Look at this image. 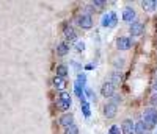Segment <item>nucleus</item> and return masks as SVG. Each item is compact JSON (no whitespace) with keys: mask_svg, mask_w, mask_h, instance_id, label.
<instances>
[{"mask_svg":"<svg viewBox=\"0 0 157 134\" xmlns=\"http://www.w3.org/2000/svg\"><path fill=\"white\" fill-rule=\"evenodd\" d=\"M148 126H146V123L143 122V120H138V122L135 123V134H146L148 132Z\"/></svg>","mask_w":157,"mask_h":134,"instance_id":"nucleus-13","label":"nucleus"},{"mask_svg":"<svg viewBox=\"0 0 157 134\" xmlns=\"http://www.w3.org/2000/svg\"><path fill=\"white\" fill-rule=\"evenodd\" d=\"M69 48H71V45H69V42H68V41L60 42V44L57 45V55H58V56H64V55H68V53H69Z\"/></svg>","mask_w":157,"mask_h":134,"instance_id":"nucleus-10","label":"nucleus"},{"mask_svg":"<svg viewBox=\"0 0 157 134\" xmlns=\"http://www.w3.org/2000/svg\"><path fill=\"white\" fill-rule=\"evenodd\" d=\"M77 23L78 26H82V30H90L93 26V17L90 14H80L77 17Z\"/></svg>","mask_w":157,"mask_h":134,"instance_id":"nucleus-4","label":"nucleus"},{"mask_svg":"<svg viewBox=\"0 0 157 134\" xmlns=\"http://www.w3.org/2000/svg\"><path fill=\"white\" fill-rule=\"evenodd\" d=\"M123 81V75L120 73V72H112V75H110V83L112 84H120Z\"/></svg>","mask_w":157,"mask_h":134,"instance_id":"nucleus-16","label":"nucleus"},{"mask_svg":"<svg viewBox=\"0 0 157 134\" xmlns=\"http://www.w3.org/2000/svg\"><path fill=\"white\" fill-rule=\"evenodd\" d=\"M66 84H68V81L64 78H61V76H55L54 78V86L58 89V90H63L64 87H66Z\"/></svg>","mask_w":157,"mask_h":134,"instance_id":"nucleus-14","label":"nucleus"},{"mask_svg":"<svg viewBox=\"0 0 157 134\" xmlns=\"http://www.w3.org/2000/svg\"><path fill=\"white\" fill-rule=\"evenodd\" d=\"M154 2H155V8H157V0H154Z\"/></svg>","mask_w":157,"mask_h":134,"instance_id":"nucleus-32","label":"nucleus"},{"mask_svg":"<svg viewBox=\"0 0 157 134\" xmlns=\"http://www.w3.org/2000/svg\"><path fill=\"white\" fill-rule=\"evenodd\" d=\"M146 134H148V132H146Z\"/></svg>","mask_w":157,"mask_h":134,"instance_id":"nucleus-33","label":"nucleus"},{"mask_svg":"<svg viewBox=\"0 0 157 134\" xmlns=\"http://www.w3.org/2000/svg\"><path fill=\"white\" fill-rule=\"evenodd\" d=\"M75 48H77L78 51H83V50H85V42H83V41H77Z\"/></svg>","mask_w":157,"mask_h":134,"instance_id":"nucleus-27","label":"nucleus"},{"mask_svg":"<svg viewBox=\"0 0 157 134\" xmlns=\"http://www.w3.org/2000/svg\"><path fill=\"white\" fill-rule=\"evenodd\" d=\"M85 95H86L88 98H91V97L94 95V93H93V90H91V89H85Z\"/></svg>","mask_w":157,"mask_h":134,"instance_id":"nucleus-29","label":"nucleus"},{"mask_svg":"<svg viewBox=\"0 0 157 134\" xmlns=\"http://www.w3.org/2000/svg\"><path fill=\"white\" fill-rule=\"evenodd\" d=\"M123 20L127 22V23H134L137 22V12L132 6H126L123 9Z\"/></svg>","mask_w":157,"mask_h":134,"instance_id":"nucleus-3","label":"nucleus"},{"mask_svg":"<svg viewBox=\"0 0 157 134\" xmlns=\"http://www.w3.org/2000/svg\"><path fill=\"white\" fill-rule=\"evenodd\" d=\"M58 108L61 109V111H69V108H71V101H58Z\"/></svg>","mask_w":157,"mask_h":134,"instance_id":"nucleus-20","label":"nucleus"},{"mask_svg":"<svg viewBox=\"0 0 157 134\" xmlns=\"http://www.w3.org/2000/svg\"><path fill=\"white\" fill-rule=\"evenodd\" d=\"M154 89H155V92H157V78H155V81H154Z\"/></svg>","mask_w":157,"mask_h":134,"instance_id":"nucleus-31","label":"nucleus"},{"mask_svg":"<svg viewBox=\"0 0 157 134\" xmlns=\"http://www.w3.org/2000/svg\"><path fill=\"white\" fill-rule=\"evenodd\" d=\"M75 84H78V86L83 89L85 84H86V75H85V73H78V75H77V81H75Z\"/></svg>","mask_w":157,"mask_h":134,"instance_id":"nucleus-19","label":"nucleus"},{"mask_svg":"<svg viewBox=\"0 0 157 134\" xmlns=\"http://www.w3.org/2000/svg\"><path fill=\"white\" fill-rule=\"evenodd\" d=\"M60 100L61 101H71V95H69L68 92H61L60 93Z\"/></svg>","mask_w":157,"mask_h":134,"instance_id":"nucleus-26","label":"nucleus"},{"mask_svg":"<svg viewBox=\"0 0 157 134\" xmlns=\"http://www.w3.org/2000/svg\"><path fill=\"white\" fill-rule=\"evenodd\" d=\"M74 92H75V95H77L78 98L85 97V95H83V89H82L80 86H78V84H75V86H74Z\"/></svg>","mask_w":157,"mask_h":134,"instance_id":"nucleus-23","label":"nucleus"},{"mask_svg":"<svg viewBox=\"0 0 157 134\" xmlns=\"http://www.w3.org/2000/svg\"><path fill=\"white\" fill-rule=\"evenodd\" d=\"M60 125L64 128H69L71 125H74V115L72 114H63L60 117Z\"/></svg>","mask_w":157,"mask_h":134,"instance_id":"nucleus-11","label":"nucleus"},{"mask_svg":"<svg viewBox=\"0 0 157 134\" xmlns=\"http://www.w3.org/2000/svg\"><path fill=\"white\" fill-rule=\"evenodd\" d=\"M116 20H118L116 12H115V11H110V12H107V14H104L101 23H102V26H107V28H110V26H115V25H116Z\"/></svg>","mask_w":157,"mask_h":134,"instance_id":"nucleus-2","label":"nucleus"},{"mask_svg":"<svg viewBox=\"0 0 157 134\" xmlns=\"http://www.w3.org/2000/svg\"><path fill=\"white\" fill-rule=\"evenodd\" d=\"M121 134H135V123L130 118L123 120V123H121Z\"/></svg>","mask_w":157,"mask_h":134,"instance_id":"nucleus-8","label":"nucleus"},{"mask_svg":"<svg viewBox=\"0 0 157 134\" xmlns=\"http://www.w3.org/2000/svg\"><path fill=\"white\" fill-rule=\"evenodd\" d=\"M110 101H112L113 104H116V106H118V104L121 103V95H118V93H115V95L110 98Z\"/></svg>","mask_w":157,"mask_h":134,"instance_id":"nucleus-25","label":"nucleus"},{"mask_svg":"<svg viewBox=\"0 0 157 134\" xmlns=\"http://www.w3.org/2000/svg\"><path fill=\"white\" fill-rule=\"evenodd\" d=\"M63 33H64V37H66L69 42H71V41H77V31L72 28V26H66Z\"/></svg>","mask_w":157,"mask_h":134,"instance_id":"nucleus-12","label":"nucleus"},{"mask_svg":"<svg viewBox=\"0 0 157 134\" xmlns=\"http://www.w3.org/2000/svg\"><path fill=\"white\" fill-rule=\"evenodd\" d=\"M85 69H86V70H93V69H94V64H91V62L86 64V65H85Z\"/></svg>","mask_w":157,"mask_h":134,"instance_id":"nucleus-30","label":"nucleus"},{"mask_svg":"<svg viewBox=\"0 0 157 134\" xmlns=\"http://www.w3.org/2000/svg\"><path fill=\"white\" fill-rule=\"evenodd\" d=\"M141 8L145 11H154L155 9V2H154V0H143V2H141Z\"/></svg>","mask_w":157,"mask_h":134,"instance_id":"nucleus-15","label":"nucleus"},{"mask_svg":"<svg viewBox=\"0 0 157 134\" xmlns=\"http://www.w3.org/2000/svg\"><path fill=\"white\" fill-rule=\"evenodd\" d=\"M64 134H78V128L75 125H71L69 128L64 129Z\"/></svg>","mask_w":157,"mask_h":134,"instance_id":"nucleus-22","label":"nucleus"},{"mask_svg":"<svg viewBox=\"0 0 157 134\" xmlns=\"http://www.w3.org/2000/svg\"><path fill=\"white\" fill-rule=\"evenodd\" d=\"M109 134H121V129H120V126H118V125H113V126H110V129H109Z\"/></svg>","mask_w":157,"mask_h":134,"instance_id":"nucleus-24","label":"nucleus"},{"mask_svg":"<svg viewBox=\"0 0 157 134\" xmlns=\"http://www.w3.org/2000/svg\"><path fill=\"white\" fill-rule=\"evenodd\" d=\"M151 104H154V106H157V92L154 93V95L151 97Z\"/></svg>","mask_w":157,"mask_h":134,"instance_id":"nucleus-28","label":"nucleus"},{"mask_svg":"<svg viewBox=\"0 0 157 134\" xmlns=\"http://www.w3.org/2000/svg\"><path fill=\"white\" fill-rule=\"evenodd\" d=\"M132 39L127 37V36H121V37H118V41H116V48L118 50H121V51H126L129 50L130 47H132Z\"/></svg>","mask_w":157,"mask_h":134,"instance_id":"nucleus-5","label":"nucleus"},{"mask_svg":"<svg viewBox=\"0 0 157 134\" xmlns=\"http://www.w3.org/2000/svg\"><path fill=\"white\" fill-rule=\"evenodd\" d=\"M66 75H68V67L64 65V64H60V65H57V76L66 78Z\"/></svg>","mask_w":157,"mask_h":134,"instance_id":"nucleus-17","label":"nucleus"},{"mask_svg":"<svg viewBox=\"0 0 157 134\" xmlns=\"http://www.w3.org/2000/svg\"><path fill=\"white\" fill-rule=\"evenodd\" d=\"M82 112H83V115H85L86 118L91 115V112H90V104H88L86 101H83V103H82Z\"/></svg>","mask_w":157,"mask_h":134,"instance_id":"nucleus-21","label":"nucleus"},{"mask_svg":"<svg viewBox=\"0 0 157 134\" xmlns=\"http://www.w3.org/2000/svg\"><path fill=\"white\" fill-rule=\"evenodd\" d=\"M102 111H104V115H105L107 118H113V117L116 115V111H118V108H116V104H113L112 101H109L107 104H104Z\"/></svg>","mask_w":157,"mask_h":134,"instance_id":"nucleus-9","label":"nucleus"},{"mask_svg":"<svg viewBox=\"0 0 157 134\" xmlns=\"http://www.w3.org/2000/svg\"><path fill=\"white\" fill-rule=\"evenodd\" d=\"M143 122L146 123L148 128H154L157 125V111L154 108H146L143 112Z\"/></svg>","mask_w":157,"mask_h":134,"instance_id":"nucleus-1","label":"nucleus"},{"mask_svg":"<svg viewBox=\"0 0 157 134\" xmlns=\"http://www.w3.org/2000/svg\"><path fill=\"white\" fill-rule=\"evenodd\" d=\"M143 31H145V25H143L141 22H134V23H130V26H129V33H130L132 37L141 36Z\"/></svg>","mask_w":157,"mask_h":134,"instance_id":"nucleus-7","label":"nucleus"},{"mask_svg":"<svg viewBox=\"0 0 157 134\" xmlns=\"http://www.w3.org/2000/svg\"><path fill=\"white\" fill-rule=\"evenodd\" d=\"M105 5H107L105 0H93V2H91V6H93V9H102Z\"/></svg>","mask_w":157,"mask_h":134,"instance_id":"nucleus-18","label":"nucleus"},{"mask_svg":"<svg viewBox=\"0 0 157 134\" xmlns=\"http://www.w3.org/2000/svg\"><path fill=\"white\" fill-rule=\"evenodd\" d=\"M115 84H112L110 81H105L102 84V87H101V95L102 97H105V98H112L113 95H115Z\"/></svg>","mask_w":157,"mask_h":134,"instance_id":"nucleus-6","label":"nucleus"}]
</instances>
